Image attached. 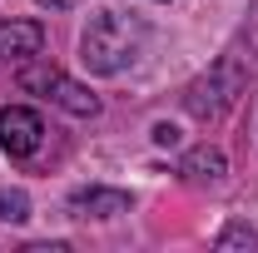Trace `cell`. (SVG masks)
<instances>
[{
    "mask_svg": "<svg viewBox=\"0 0 258 253\" xmlns=\"http://www.w3.org/2000/svg\"><path fill=\"white\" fill-rule=\"evenodd\" d=\"M70 214L75 219H114V214H129V194H119V189H80L70 199Z\"/></svg>",
    "mask_w": 258,
    "mask_h": 253,
    "instance_id": "obj_6",
    "label": "cell"
},
{
    "mask_svg": "<svg viewBox=\"0 0 258 253\" xmlns=\"http://www.w3.org/2000/svg\"><path fill=\"white\" fill-rule=\"evenodd\" d=\"M243 85H248L243 60H238V55H224V60H214L189 90H184V109H189L194 119H219L228 104L243 95Z\"/></svg>",
    "mask_w": 258,
    "mask_h": 253,
    "instance_id": "obj_2",
    "label": "cell"
},
{
    "mask_svg": "<svg viewBox=\"0 0 258 253\" xmlns=\"http://www.w3.org/2000/svg\"><path fill=\"white\" fill-rule=\"evenodd\" d=\"M179 174H184L189 184H219V179L228 174V159H224V149H209V144H199V149H189V154H184Z\"/></svg>",
    "mask_w": 258,
    "mask_h": 253,
    "instance_id": "obj_7",
    "label": "cell"
},
{
    "mask_svg": "<svg viewBox=\"0 0 258 253\" xmlns=\"http://www.w3.org/2000/svg\"><path fill=\"white\" fill-rule=\"evenodd\" d=\"M40 134H45V124H40V114L35 109H25V104H5L0 109V149L15 159H25L40 149Z\"/></svg>",
    "mask_w": 258,
    "mask_h": 253,
    "instance_id": "obj_4",
    "label": "cell"
},
{
    "mask_svg": "<svg viewBox=\"0 0 258 253\" xmlns=\"http://www.w3.org/2000/svg\"><path fill=\"white\" fill-rule=\"evenodd\" d=\"M219 248H258V233L253 228H243V223H233L219 233Z\"/></svg>",
    "mask_w": 258,
    "mask_h": 253,
    "instance_id": "obj_9",
    "label": "cell"
},
{
    "mask_svg": "<svg viewBox=\"0 0 258 253\" xmlns=\"http://www.w3.org/2000/svg\"><path fill=\"white\" fill-rule=\"evenodd\" d=\"M45 10H70V5H80V0H40Z\"/></svg>",
    "mask_w": 258,
    "mask_h": 253,
    "instance_id": "obj_11",
    "label": "cell"
},
{
    "mask_svg": "<svg viewBox=\"0 0 258 253\" xmlns=\"http://www.w3.org/2000/svg\"><path fill=\"white\" fill-rule=\"evenodd\" d=\"M159 5H164V0H159Z\"/></svg>",
    "mask_w": 258,
    "mask_h": 253,
    "instance_id": "obj_12",
    "label": "cell"
},
{
    "mask_svg": "<svg viewBox=\"0 0 258 253\" xmlns=\"http://www.w3.org/2000/svg\"><path fill=\"white\" fill-rule=\"evenodd\" d=\"M20 90H30V95H45L50 104H60V109L80 114V119L99 114V99L90 95L80 80H70L64 70H55V65H25V70H20Z\"/></svg>",
    "mask_w": 258,
    "mask_h": 253,
    "instance_id": "obj_3",
    "label": "cell"
},
{
    "mask_svg": "<svg viewBox=\"0 0 258 253\" xmlns=\"http://www.w3.org/2000/svg\"><path fill=\"white\" fill-rule=\"evenodd\" d=\"M45 50V30L35 20H10L0 25V60H30Z\"/></svg>",
    "mask_w": 258,
    "mask_h": 253,
    "instance_id": "obj_5",
    "label": "cell"
},
{
    "mask_svg": "<svg viewBox=\"0 0 258 253\" xmlns=\"http://www.w3.org/2000/svg\"><path fill=\"white\" fill-rule=\"evenodd\" d=\"M154 144H179V129L174 124H154Z\"/></svg>",
    "mask_w": 258,
    "mask_h": 253,
    "instance_id": "obj_10",
    "label": "cell"
},
{
    "mask_svg": "<svg viewBox=\"0 0 258 253\" xmlns=\"http://www.w3.org/2000/svg\"><path fill=\"white\" fill-rule=\"evenodd\" d=\"M139 40H144V30H139L129 15L99 10L95 20H90V30H85V40H80V60L90 65L95 75H119V70L139 55Z\"/></svg>",
    "mask_w": 258,
    "mask_h": 253,
    "instance_id": "obj_1",
    "label": "cell"
},
{
    "mask_svg": "<svg viewBox=\"0 0 258 253\" xmlns=\"http://www.w3.org/2000/svg\"><path fill=\"white\" fill-rule=\"evenodd\" d=\"M0 219L5 223H25L30 219V199H25L20 189H5L0 194Z\"/></svg>",
    "mask_w": 258,
    "mask_h": 253,
    "instance_id": "obj_8",
    "label": "cell"
}]
</instances>
